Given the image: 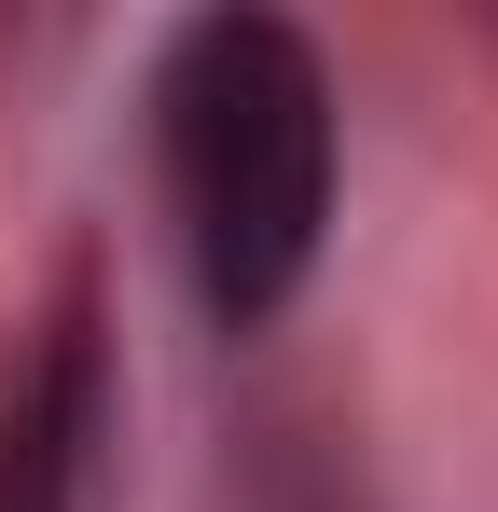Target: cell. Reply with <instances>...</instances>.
I'll return each instance as SVG.
<instances>
[{"mask_svg": "<svg viewBox=\"0 0 498 512\" xmlns=\"http://www.w3.org/2000/svg\"><path fill=\"white\" fill-rule=\"evenodd\" d=\"M111 429H125V360H111V291L97 263H56V291L0 346V512H97L111 499Z\"/></svg>", "mask_w": 498, "mask_h": 512, "instance_id": "obj_2", "label": "cell"}, {"mask_svg": "<svg viewBox=\"0 0 498 512\" xmlns=\"http://www.w3.org/2000/svg\"><path fill=\"white\" fill-rule=\"evenodd\" d=\"M332 56L291 14H194L153 56V167H166V222L180 263L208 291L222 333H263L305 305V277L332 250Z\"/></svg>", "mask_w": 498, "mask_h": 512, "instance_id": "obj_1", "label": "cell"}]
</instances>
